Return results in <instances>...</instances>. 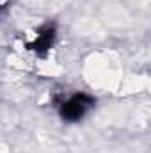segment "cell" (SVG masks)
Segmentation results:
<instances>
[{
	"label": "cell",
	"instance_id": "obj_1",
	"mask_svg": "<svg viewBox=\"0 0 151 153\" xmlns=\"http://www.w3.org/2000/svg\"><path fill=\"white\" fill-rule=\"evenodd\" d=\"M96 100L91 96V94H85V93H75L71 94L68 100H64L61 105H59V114L64 121H80L84 116L87 114L93 107H94Z\"/></svg>",
	"mask_w": 151,
	"mask_h": 153
},
{
	"label": "cell",
	"instance_id": "obj_2",
	"mask_svg": "<svg viewBox=\"0 0 151 153\" xmlns=\"http://www.w3.org/2000/svg\"><path fill=\"white\" fill-rule=\"evenodd\" d=\"M53 39H55V27H53V25H46V27H43V29L39 30V34L36 36L34 43H30L29 48L34 50L36 53H41V55H43L44 52H48V50L52 48Z\"/></svg>",
	"mask_w": 151,
	"mask_h": 153
}]
</instances>
